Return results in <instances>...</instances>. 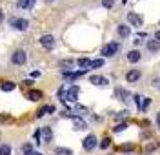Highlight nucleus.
I'll return each mask as SVG.
<instances>
[{"label": "nucleus", "instance_id": "f257e3e1", "mask_svg": "<svg viewBox=\"0 0 160 155\" xmlns=\"http://www.w3.org/2000/svg\"><path fill=\"white\" fill-rule=\"evenodd\" d=\"M35 139L38 141V142H51V139H53V132H51V128H40L38 132L35 133Z\"/></svg>", "mask_w": 160, "mask_h": 155}, {"label": "nucleus", "instance_id": "f03ea898", "mask_svg": "<svg viewBox=\"0 0 160 155\" xmlns=\"http://www.w3.org/2000/svg\"><path fill=\"white\" fill-rule=\"evenodd\" d=\"M118 49H120L118 42H109V44H106V46L102 48V55H104V57H113Z\"/></svg>", "mask_w": 160, "mask_h": 155}, {"label": "nucleus", "instance_id": "7ed1b4c3", "mask_svg": "<svg viewBox=\"0 0 160 155\" xmlns=\"http://www.w3.org/2000/svg\"><path fill=\"white\" fill-rule=\"evenodd\" d=\"M11 60H13V64H17V66H22V64H26V60H28V55H26L24 49H17V51L11 55Z\"/></svg>", "mask_w": 160, "mask_h": 155}, {"label": "nucleus", "instance_id": "20e7f679", "mask_svg": "<svg viewBox=\"0 0 160 155\" xmlns=\"http://www.w3.org/2000/svg\"><path fill=\"white\" fill-rule=\"evenodd\" d=\"M78 93H80V88H78V86H71L69 90L66 91V95H64V101L75 102V101L78 99Z\"/></svg>", "mask_w": 160, "mask_h": 155}, {"label": "nucleus", "instance_id": "39448f33", "mask_svg": "<svg viewBox=\"0 0 160 155\" xmlns=\"http://www.w3.org/2000/svg\"><path fill=\"white\" fill-rule=\"evenodd\" d=\"M9 24L13 26V28H17L18 31H26L28 28H29V22L26 20V18H11Z\"/></svg>", "mask_w": 160, "mask_h": 155}, {"label": "nucleus", "instance_id": "423d86ee", "mask_svg": "<svg viewBox=\"0 0 160 155\" xmlns=\"http://www.w3.org/2000/svg\"><path fill=\"white\" fill-rule=\"evenodd\" d=\"M82 146H84V150H86V152L95 150V146H97V137H95V135H88V137L84 139Z\"/></svg>", "mask_w": 160, "mask_h": 155}, {"label": "nucleus", "instance_id": "0eeeda50", "mask_svg": "<svg viewBox=\"0 0 160 155\" xmlns=\"http://www.w3.org/2000/svg\"><path fill=\"white\" fill-rule=\"evenodd\" d=\"M40 44L46 49H53L55 48V37L53 35H44V37H40Z\"/></svg>", "mask_w": 160, "mask_h": 155}, {"label": "nucleus", "instance_id": "6e6552de", "mask_svg": "<svg viewBox=\"0 0 160 155\" xmlns=\"http://www.w3.org/2000/svg\"><path fill=\"white\" fill-rule=\"evenodd\" d=\"M89 82L95 84V86H106L108 84V79L106 77H100V75H93V77H89Z\"/></svg>", "mask_w": 160, "mask_h": 155}, {"label": "nucleus", "instance_id": "1a4fd4ad", "mask_svg": "<svg viewBox=\"0 0 160 155\" xmlns=\"http://www.w3.org/2000/svg\"><path fill=\"white\" fill-rule=\"evenodd\" d=\"M128 20H129L135 28H140V26H142V17H138L137 13H129V15H128Z\"/></svg>", "mask_w": 160, "mask_h": 155}, {"label": "nucleus", "instance_id": "9d476101", "mask_svg": "<svg viewBox=\"0 0 160 155\" xmlns=\"http://www.w3.org/2000/svg\"><path fill=\"white\" fill-rule=\"evenodd\" d=\"M117 31H118V35L122 37V39H126V37H129L131 35V28L129 26H124V24H120Z\"/></svg>", "mask_w": 160, "mask_h": 155}, {"label": "nucleus", "instance_id": "9b49d317", "mask_svg": "<svg viewBox=\"0 0 160 155\" xmlns=\"http://www.w3.org/2000/svg\"><path fill=\"white\" fill-rule=\"evenodd\" d=\"M37 0H18V8L20 9H31L35 6Z\"/></svg>", "mask_w": 160, "mask_h": 155}, {"label": "nucleus", "instance_id": "f8f14e48", "mask_svg": "<svg viewBox=\"0 0 160 155\" xmlns=\"http://www.w3.org/2000/svg\"><path fill=\"white\" fill-rule=\"evenodd\" d=\"M138 79H140L138 70H133V71H129L128 75H126V80H128V82H135V80H138Z\"/></svg>", "mask_w": 160, "mask_h": 155}, {"label": "nucleus", "instance_id": "ddd939ff", "mask_svg": "<svg viewBox=\"0 0 160 155\" xmlns=\"http://www.w3.org/2000/svg\"><path fill=\"white\" fill-rule=\"evenodd\" d=\"M73 126H75V130H86V122L80 117H73Z\"/></svg>", "mask_w": 160, "mask_h": 155}, {"label": "nucleus", "instance_id": "4468645a", "mask_svg": "<svg viewBox=\"0 0 160 155\" xmlns=\"http://www.w3.org/2000/svg\"><path fill=\"white\" fill-rule=\"evenodd\" d=\"M128 60L133 62V64H135V62H138L140 60V51H137V49L129 51V53H128Z\"/></svg>", "mask_w": 160, "mask_h": 155}, {"label": "nucleus", "instance_id": "2eb2a0df", "mask_svg": "<svg viewBox=\"0 0 160 155\" xmlns=\"http://www.w3.org/2000/svg\"><path fill=\"white\" fill-rule=\"evenodd\" d=\"M22 152H24V155H42L40 152H33V146H31L29 142H28V144H24Z\"/></svg>", "mask_w": 160, "mask_h": 155}, {"label": "nucleus", "instance_id": "dca6fc26", "mask_svg": "<svg viewBox=\"0 0 160 155\" xmlns=\"http://www.w3.org/2000/svg\"><path fill=\"white\" fill-rule=\"evenodd\" d=\"M148 49H149V51H158L160 49V42L158 40H148Z\"/></svg>", "mask_w": 160, "mask_h": 155}, {"label": "nucleus", "instance_id": "f3484780", "mask_svg": "<svg viewBox=\"0 0 160 155\" xmlns=\"http://www.w3.org/2000/svg\"><path fill=\"white\" fill-rule=\"evenodd\" d=\"M28 97H29L31 101H40V99H42V91H38V90H31V91L28 93Z\"/></svg>", "mask_w": 160, "mask_h": 155}, {"label": "nucleus", "instance_id": "a211bd4d", "mask_svg": "<svg viewBox=\"0 0 160 155\" xmlns=\"http://www.w3.org/2000/svg\"><path fill=\"white\" fill-rule=\"evenodd\" d=\"M55 155H73L69 148H55Z\"/></svg>", "mask_w": 160, "mask_h": 155}, {"label": "nucleus", "instance_id": "6ab92c4d", "mask_svg": "<svg viewBox=\"0 0 160 155\" xmlns=\"http://www.w3.org/2000/svg\"><path fill=\"white\" fill-rule=\"evenodd\" d=\"M78 66L80 68H82V70H88V68H89V64H91V60L89 59H86V57H84V59H78Z\"/></svg>", "mask_w": 160, "mask_h": 155}, {"label": "nucleus", "instance_id": "aec40b11", "mask_svg": "<svg viewBox=\"0 0 160 155\" xmlns=\"http://www.w3.org/2000/svg\"><path fill=\"white\" fill-rule=\"evenodd\" d=\"M102 66H104V60H102V59L91 60V64H89V68H91V70H97V68H102Z\"/></svg>", "mask_w": 160, "mask_h": 155}, {"label": "nucleus", "instance_id": "412c9836", "mask_svg": "<svg viewBox=\"0 0 160 155\" xmlns=\"http://www.w3.org/2000/svg\"><path fill=\"white\" fill-rule=\"evenodd\" d=\"M17 88V84H13V82H4L2 84V91H13Z\"/></svg>", "mask_w": 160, "mask_h": 155}, {"label": "nucleus", "instance_id": "4be33fe9", "mask_svg": "<svg viewBox=\"0 0 160 155\" xmlns=\"http://www.w3.org/2000/svg\"><path fill=\"white\" fill-rule=\"evenodd\" d=\"M0 155H11V146L9 144H2L0 146Z\"/></svg>", "mask_w": 160, "mask_h": 155}, {"label": "nucleus", "instance_id": "5701e85b", "mask_svg": "<svg viewBox=\"0 0 160 155\" xmlns=\"http://www.w3.org/2000/svg\"><path fill=\"white\" fill-rule=\"evenodd\" d=\"M117 95L120 97V101H128V97H129V93L126 90H117Z\"/></svg>", "mask_w": 160, "mask_h": 155}, {"label": "nucleus", "instance_id": "b1692460", "mask_svg": "<svg viewBox=\"0 0 160 155\" xmlns=\"http://www.w3.org/2000/svg\"><path fill=\"white\" fill-rule=\"evenodd\" d=\"M126 128H128V124H126V122H120V124H117V126L113 128V132H115V133H118V132H124Z\"/></svg>", "mask_w": 160, "mask_h": 155}, {"label": "nucleus", "instance_id": "393cba45", "mask_svg": "<svg viewBox=\"0 0 160 155\" xmlns=\"http://www.w3.org/2000/svg\"><path fill=\"white\" fill-rule=\"evenodd\" d=\"M149 104H151V99H142V106H140V111H146Z\"/></svg>", "mask_w": 160, "mask_h": 155}, {"label": "nucleus", "instance_id": "a878e982", "mask_svg": "<svg viewBox=\"0 0 160 155\" xmlns=\"http://www.w3.org/2000/svg\"><path fill=\"white\" fill-rule=\"evenodd\" d=\"M109 144H111V139H109V137H106V139H102L100 148H102V150H106V148H109Z\"/></svg>", "mask_w": 160, "mask_h": 155}, {"label": "nucleus", "instance_id": "bb28decb", "mask_svg": "<svg viewBox=\"0 0 160 155\" xmlns=\"http://www.w3.org/2000/svg\"><path fill=\"white\" fill-rule=\"evenodd\" d=\"M113 4H115V0H102V6H104L106 9H111Z\"/></svg>", "mask_w": 160, "mask_h": 155}, {"label": "nucleus", "instance_id": "cd10ccee", "mask_svg": "<svg viewBox=\"0 0 160 155\" xmlns=\"http://www.w3.org/2000/svg\"><path fill=\"white\" fill-rule=\"evenodd\" d=\"M73 64H75V60H62L60 62V66H62V68H71V66H73Z\"/></svg>", "mask_w": 160, "mask_h": 155}, {"label": "nucleus", "instance_id": "c85d7f7f", "mask_svg": "<svg viewBox=\"0 0 160 155\" xmlns=\"http://www.w3.org/2000/svg\"><path fill=\"white\" fill-rule=\"evenodd\" d=\"M142 99H144V97H140V95H135V97H133V101L137 102V106H138V110H140V106H142Z\"/></svg>", "mask_w": 160, "mask_h": 155}, {"label": "nucleus", "instance_id": "c756f323", "mask_svg": "<svg viewBox=\"0 0 160 155\" xmlns=\"http://www.w3.org/2000/svg\"><path fill=\"white\" fill-rule=\"evenodd\" d=\"M46 113H55V106H46Z\"/></svg>", "mask_w": 160, "mask_h": 155}, {"label": "nucleus", "instance_id": "7c9ffc66", "mask_svg": "<svg viewBox=\"0 0 160 155\" xmlns=\"http://www.w3.org/2000/svg\"><path fill=\"white\" fill-rule=\"evenodd\" d=\"M120 150H124V152H129V150H133V144H124Z\"/></svg>", "mask_w": 160, "mask_h": 155}, {"label": "nucleus", "instance_id": "2f4dec72", "mask_svg": "<svg viewBox=\"0 0 160 155\" xmlns=\"http://www.w3.org/2000/svg\"><path fill=\"white\" fill-rule=\"evenodd\" d=\"M44 115H46V110H44V108H42V110H38V111H37V117H44Z\"/></svg>", "mask_w": 160, "mask_h": 155}, {"label": "nucleus", "instance_id": "473e14b6", "mask_svg": "<svg viewBox=\"0 0 160 155\" xmlns=\"http://www.w3.org/2000/svg\"><path fill=\"white\" fill-rule=\"evenodd\" d=\"M77 110H78L80 113H88V110H86L84 106H77Z\"/></svg>", "mask_w": 160, "mask_h": 155}, {"label": "nucleus", "instance_id": "72a5a7b5", "mask_svg": "<svg viewBox=\"0 0 160 155\" xmlns=\"http://www.w3.org/2000/svg\"><path fill=\"white\" fill-rule=\"evenodd\" d=\"M31 77H33V79H37V77H40V71H33V73H31Z\"/></svg>", "mask_w": 160, "mask_h": 155}, {"label": "nucleus", "instance_id": "f704fd0d", "mask_svg": "<svg viewBox=\"0 0 160 155\" xmlns=\"http://www.w3.org/2000/svg\"><path fill=\"white\" fill-rule=\"evenodd\" d=\"M155 40H158V42H160V29L155 33Z\"/></svg>", "mask_w": 160, "mask_h": 155}, {"label": "nucleus", "instance_id": "c9c22d12", "mask_svg": "<svg viewBox=\"0 0 160 155\" xmlns=\"http://www.w3.org/2000/svg\"><path fill=\"white\" fill-rule=\"evenodd\" d=\"M157 124H158V130H160V113L157 115Z\"/></svg>", "mask_w": 160, "mask_h": 155}, {"label": "nucleus", "instance_id": "e433bc0d", "mask_svg": "<svg viewBox=\"0 0 160 155\" xmlns=\"http://www.w3.org/2000/svg\"><path fill=\"white\" fill-rule=\"evenodd\" d=\"M0 22H4V13H2V9H0Z\"/></svg>", "mask_w": 160, "mask_h": 155}, {"label": "nucleus", "instance_id": "4c0bfd02", "mask_svg": "<svg viewBox=\"0 0 160 155\" xmlns=\"http://www.w3.org/2000/svg\"><path fill=\"white\" fill-rule=\"evenodd\" d=\"M122 2H124V4H126V2H128V0H122Z\"/></svg>", "mask_w": 160, "mask_h": 155}]
</instances>
